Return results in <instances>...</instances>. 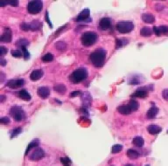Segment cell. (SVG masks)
<instances>
[{
	"label": "cell",
	"mask_w": 168,
	"mask_h": 166,
	"mask_svg": "<svg viewBox=\"0 0 168 166\" xmlns=\"http://www.w3.org/2000/svg\"><path fill=\"white\" fill-rule=\"evenodd\" d=\"M97 39H98V36L95 32H86L81 37V44L85 46H93L97 41Z\"/></svg>",
	"instance_id": "3957f363"
},
{
	"label": "cell",
	"mask_w": 168,
	"mask_h": 166,
	"mask_svg": "<svg viewBox=\"0 0 168 166\" xmlns=\"http://www.w3.org/2000/svg\"><path fill=\"white\" fill-rule=\"evenodd\" d=\"M46 20H47V24H48L49 26H50V28H53L52 23H51V21H50V19H49V17H48V12H47V13H46Z\"/></svg>",
	"instance_id": "b9f144b4"
},
{
	"label": "cell",
	"mask_w": 168,
	"mask_h": 166,
	"mask_svg": "<svg viewBox=\"0 0 168 166\" xmlns=\"http://www.w3.org/2000/svg\"><path fill=\"white\" fill-rule=\"evenodd\" d=\"M152 33H153V31L148 27H144L140 31V35L143 37H150L152 35Z\"/></svg>",
	"instance_id": "d4e9b609"
},
{
	"label": "cell",
	"mask_w": 168,
	"mask_h": 166,
	"mask_svg": "<svg viewBox=\"0 0 168 166\" xmlns=\"http://www.w3.org/2000/svg\"><path fill=\"white\" fill-rule=\"evenodd\" d=\"M39 141L38 139H36V140H33V142H31L29 144H28V146H27V148H26V153H25V156H27L28 153L33 149V148H37L38 146H39Z\"/></svg>",
	"instance_id": "ffe728a7"
},
{
	"label": "cell",
	"mask_w": 168,
	"mask_h": 166,
	"mask_svg": "<svg viewBox=\"0 0 168 166\" xmlns=\"http://www.w3.org/2000/svg\"><path fill=\"white\" fill-rule=\"evenodd\" d=\"M8 52V49L6 47H4V46H0V55H1V58H3Z\"/></svg>",
	"instance_id": "f35d334b"
},
{
	"label": "cell",
	"mask_w": 168,
	"mask_h": 166,
	"mask_svg": "<svg viewBox=\"0 0 168 166\" xmlns=\"http://www.w3.org/2000/svg\"><path fill=\"white\" fill-rule=\"evenodd\" d=\"M148 95V92L144 90L138 89L136 92H134L131 96L132 97H137V98H145Z\"/></svg>",
	"instance_id": "7402d4cb"
},
{
	"label": "cell",
	"mask_w": 168,
	"mask_h": 166,
	"mask_svg": "<svg viewBox=\"0 0 168 166\" xmlns=\"http://www.w3.org/2000/svg\"><path fill=\"white\" fill-rule=\"evenodd\" d=\"M127 156L130 159H137L139 156V153L133 149H129L127 151Z\"/></svg>",
	"instance_id": "4316f807"
},
{
	"label": "cell",
	"mask_w": 168,
	"mask_h": 166,
	"mask_svg": "<svg viewBox=\"0 0 168 166\" xmlns=\"http://www.w3.org/2000/svg\"><path fill=\"white\" fill-rule=\"evenodd\" d=\"M55 48L59 51H65L67 48V45L63 41H58L55 43Z\"/></svg>",
	"instance_id": "f546056e"
},
{
	"label": "cell",
	"mask_w": 168,
	"mask_h": 166,
	"mask_svg": "<svg viewBox=\"0 0 168 166\" xmlns=\"http://www.w3.org/2000/svg\"><path fill=\"white\" fill-rule=\"evenodd\" d=\"M24 84H25V80L23 79H16V80H10L6 83V86L9 87L10 89H19L23 87Z\"/></svg>",
	"instance_id": "9c48e42d"
},
{
	"label": "cell",
	"mask_w": 168,
	"mask_h": 166,
	"mask_svg": "<svg viewBox=\"0 0 168 166\" xmlns=\"http://www.w3.org/2000/svg\"><path fill=\"white\" fill-rule=\"evenodd\" d=\"M0 41L3 43H10L12 41V31L9 28H5L3 34L0 37Z\"/></svg>",
	"instance_id": "30bf717a"
},
{
	"label": "cell",
	"mask_w": 168,
	"mask_h": 166,
	"mask_svg": "<svg viewBox=\"0 0 168 166\" xmlns=\"http://www.w3.org/2000/svg\"><path fill=\"white\" fill-rule=\"evenodd\" d=\"M153 32L157 36H161L162 34L168 33V26H155L153 28Z\"/></svg>",
	"instance_id": "4fadbf2b"
},
{
	"label": "cell",
	"mask_w": 168,
	"mask_h": 166,
	"mask_svg": "<svg viewBox=\"0 0 168 166\" xmlns=\"http://www.w3.org/2000/svg\"><path fill=\"white\" fill-rule=\"evenodd\" d=\"M158 108L155 107V106H152V108H149V110L147 111V113H146V117L148 118V119H153V118H155L156 115H158Z\"/></svg>",
	"instance_id": "e0dca14e"
},
{
	"label": "cell",
	"mask_w": 168,
	"mask_h": 166,
	"mask_svg": "<svg viewBox=\"0 0 168 166\" xmlns=\"http://www.w3.org/2000/svg\"><path fill=\"white\" fill-rule=\"evenodd\" d=\"M21 50L23 51L24 59H25V60H28V59H30V53H29V52L26 50V47H21Z\"/></svg>",
	"instance_id": "ab89813d"
},
{
	"label": "cell",
	"mask_w": 168,
	"mask_h": 166,
	"mask_svg": "<svg viewBox=\"0 0 168 166\" xmlns=\"http://www.w3.org/2000/svg\"><path fill=\"white\" fill-rule=\"evenodd\" d=\"M6 63H7V61L4 59V58H1L0 59V65L2 66H5L6 65Z\"/></svg>",
	"instance_id": "f6af8a7d"
},
{
	"label": "cell",
	"mask_w": 168,
	"mask_h": 166,
	"mask_svg": "<svg viewBox=\"0 0 168 166\" xmlns=\"http://www.w3.org/2000/svg\"><path fill=\"white\" fill-rule=\"evenodd\" d=\"M147 131L151 134V135H158L162 131V128L159 127L158 125L155 124H151L147 127Z\"/></svg>",
	"instance_id": "5bb4252c"
},
{
	"label": "cell",
	"mask_w": 168,
	"mask_h": 166,
	"mask_svg": "<svg viewBox=\"0 0 168 166\" xmlns=\"http://www.w3.org/2000/svg\"><path fill=\"white\" fill-rule=\"evenodd\" d=\"M61 162L62 163V165L64 166H71V160L69 157L65 156V157H61Z\"/></svg>",
	"instance_id": "e575fe53"
},
{
	"label": "cell",
	"mask_w": 168,
	"mask_h": 166,
	"mask_svg": "<svg viewBox=\"0 0 168 166\" xmlns=\"http://www.w3.org/2000/svg\"><path fill=\"white\" fill-rule=\"evenodd\" d=\"M19 97L20 99L24 100V101H26V102H28V101H30V100L32 99L31 94L25 89L21 90V91L19 92Z\"/></svg>",
	"instance_id": "44dd1931"
},
{
	"label": "cell",
	"mask_w": 168,
	"mask_h": 166,
	"mask_svg": "<svg viewBox=\"0 0 168 166\" xmlns=\"http://www.w3.org/2000/svg\"><path fill=\"white\" fill-rule=\"evenodd\" d=\"M20 29L23 30V31H29V30H32L31 29V24H28V23H22L20 25Z\"/></svg>",
	"instance_id": "8d00e7d4"
},
{
	"label": "cell",
	"mask_w": 168,
	"mask_h": 166,
	"mask_svg": "<svg viewBox=\"0 0 168 166\" xmlns=\"http://www.w3.org/2000/svg\"><path fill=\"white\" fill-rule=\"evenodd\" d=\"M111 26V19L110 18H103L99 21V28L102 31H106Z\"/></svg>",
	"instance_id": "8fae6325"
},
{
	"label": "cell",
	"mask_w": 168,
	"mask_h": 166,
	"mask_svg": "<svg viewBox=\"0 0 168 166\" xmlns=\"http://www.w3.org/2000/svg\"><path fill=\"white\" fill-rule=\"evenodd\" d=\"M43 76V71L41 69H36V70H33L31 75H30V79L32 80H39V79H41Z\"/></svg>",
	"instance_id": "9a60e30c"
},
{
	"label": "cell",
	"mask_w": 168,
	"mask_h": 166,
	"mask_svg": "<svg viewBox=\"0 0 168 166\" xmlns=\"http://www.w3.org/2000/svg\"><path fill=\"white\" fill-rule=\"evenodd\" d=\"M21 132H22V128H14V129H13V130L11 131V138L13 139L15 136H17L19 134H20Z\"/></svg>",
	"instance_id": "836d02e7"
},
{
	"label": "cell",
	"mask_w": 168,
	"mask_h": 166,
	"mask_svg": "<svg viewBox=\"0 0 168 166\" xmlns=\"http://www.w3.org/2000/svg\"><path fill=\"white\" fill-rule=\"evenodd\" d=\"M106 55H107V51L103 48H98L96 50L91 52L90 56L91 63L94 65L95 67H102L104 66L106 60Z\"/></svg>",
	"instance_id": "6da1fadb"
},
{
	"label": "cell",
	"mask_w": 168,
	"mask_h": 166,
	"mask_svg": "<svg viewBox=\"0 0 168 166\" xmlns=\"http://www.w3.org/2000/svg\"><path fill=\"white\" fill-rule=\"evenodd\" d=\"M143 80H144V79L139 75H132V76L130 77L129 80H128L129 84L130 85H137V84L142 83Z\"/></svg>",
	"instance_id": "ac0fdd59"
},
{
	"label": "cell",
	"mask_w": 168,
	"mask_h": 166,
	"mask_svg": "<svg viewBox=\"0 0 168 166\" xmlns=\"http://www.w3.org/2000/svg\"><path fill=\"white\" fill-rule=\"evenodd\" d=\"M124 166H134L133 165H130V164H128V165H125Z\"/></svg>",
	"instance_id": "681fc988"
},
{
	"label": "cell",
	"mask_w": 168,
	"mask_h": 166,
	"mask_svg": "<svg viewBox=\"0 0 168 166\" xmlns=\"http://www.w3.org/2000/svg\"><path fill=\"white\" fill-rule=\"evenodd\" d=\"M110 166H114V165H110Z\"/></svg>",
	"instance_id": "816d5d0a"
},
{
	"label": "cell",
	"mask_w": 168,
	"mask_h": 166,
	"mask_svg": "<svg viewBox=\"0 0 168 166\" xmlns=\"http://www.w3.org/2000/svg\"><path fill=\"white\" fill-rule=\"evenodd\" d=\"M75 20L77 21V22H81V21L92 22V18H90V9H84L83 11H81Z\"/></svg>",
	"instance_id": "ba28073f"
},
{
	"label": "cell",
	"mask_w": 168,
	"mask_h": 166,
	"mask_svg": "<svg viewBox=\"0 0 168 166\" xmlns=\"http://www.w3.org/2000/svg\"><path fill=\"white\" fill-rule=\"evenodd\" d=\"M53 89L60 94H64L65 93L67 92V87L63 84H57L53 87Z\"/></svg>",
	"instance_id": "cb8c5ba5"
},
{
	"label": "cell",
	"mask_w": 168,
	"mask_h": 166,
	"mask_svg": "<svg viewBox=\"0 0 168 166\" xmlns=\"http://www.w3.org/2000/svg\"><path fill=\"white\" fill-rule=\"evenodd\" d=\"M89 75L88 70L84 67H81V68H77L75 69L69 77L70 80L72 83L74 84H78L83 80H85Z\"/></svg>",
	"instance_id": "7a4b0ae2"
},
{
	"label": "cell",
	"mask_w": 168,
	"mask_h": 166,
	"mask_svg": "<svg viewBox=\"0 0 168 166\" xmlns=\"http://www.w3.org/2000/svg\"><path fill=\"white\" fill-rule=\"evenodd\" d=\"M7 4L12 5V6H18L19 1L18 0H9V1H7Z\"/></svg>",
	"instance_id": "60d3db41"
},
{
	"label": "cell",
	"mask_w": 168,
	"mask_h": 166,
	"mask_svg": "<svg viewBox=\"0 0 168 166\" xmlns=\"http://www.w3.org/2000/svg\"><path fill=\"white\" fill-rule=\"evenodd\" d=\"M28 45H29V41H28L27 39H25V38H23V39H19V40L16 42V46H19V48H21V47H26Z\"/></svg>",
	"instance_id": "4dcf8cb0"
},
{
	"label": "cell",
	"mask_w": 168,
	"mask_h": 166,
	"mask_svg": "<svg viewBox=\"0 0 168 166\" xmlns=\"http://www.w3.org/2000/svg\"><path fill=\"white\" fill-rule=\"evenodd\" d=\"M4 99H5V96H4V95H1V100H0V102H4Z\"/></svg>",
	"instance_id": "c3c4849f"
},
{
	"label": "cell",
	"mask_w": 168,
	"mask_h": 166,
	"mask_svg": "<svg viewBox=\"0 0 168 166\" xmlns=\"http://www.w3.org/2000/svg\"><path fill=\"white\" fill-rule=\"evenodd\" d=\"M30 24H31V29L33 31H39L42 27V23L38 21V20H34V21H33Z\"/></svg>",
	"instance_id": "83f0119b"
},
{
	"label": "cell",
	"mask_w": 168,
	"mask_h": 166,
	"mask_svg": "<svg viewBox=\"0 0 168 166\" xmlns=\"http://www.w3.org/2000/svg\"><path fill=\"white\" fill-rule=\"evenodd\" d=\"M53 60V56L52 53L50 52H47L46 53L43 57H42V61L43 62H51Z\"/></svg>",
	"instance_id": "1f68e13d"
},
{
	"label": "cell",
	"mask_w": 168,
	"mask_h": 166,
	"mask_svg": "<svg viewBox=\"0 0 168 166\" xmlns=\"http://www.w3.org/2000/svg\"><path fill=\"white\" fill-rule=\"evenodd\" d=\"M128 106L130 107V108L131 109V111H133V112H135V111H137L138 109V103L135 100H130L129 102Z\"/></svg>",
	"instance_id": "f1b7e54d"
},
{
	"label": "cell",
	"mask_w": 168,
	"mask_h": 166,
	"mask_svg": "<svg viewBox=\"0 0 168 166\" xmlns=\"http://www.w3.org/2000/svg\"><path fill=\"white\" fill-rule=\"evenodd\" d=\"M45 155L46 154H45L44 150L39 148V147H37V148H35L33 151V152L29 156V158L32 161H39V160H40L41 158H43L45 156Z\"/></svg>",
	"instance_id": "52a82bcc"
},
{
	"label": "cell",
	"mask_w": 168,
	"mask_h": 166,
	"mask_svg": "<svg viewBox=\"0 0 168 166\" xmlns=\"http://www.w3.org/2000/svg\"><path fill=\"white\" fill-rule=\"evenodd\" d=\"M167 133H168V130H167Z\"/></svg>",
	"instance_id": "f5cc1de1"
},
{
	"label": "cell",
	"mask_w": 168,
	"mask_h": 166,
	"mask_svg": "<svg viewBox=\"0 0 168 166\" xmlns=\"http://www.w3.org/2000/svg\"><path fill=\"white\" fill-rule=\"evenodd\" d=\"M116 109H117V111H118L120 114H122V115H130V114L132 112L128 105H122V106H119V107H117Z\"/></svg>",
	"instance_id": "d6986e66"
},
{
	"label": "cell",
	"mask_w": 168,
	"mask_h": 166,
	"mask_svg": "<svg viewBox=\"0 0 168 166\" xmlns=\"http://www.w3.org/2000/svg\"><path fill=\"white\" fill-rule=\"evenodd\" d=\"M80 94H81L80 91H74L70 94V97H76V96H79Z\"/></svg>",
	"instance_id": "7bdbcfd3"
},
{
	"label": "cell",
	"mask_w": 168,
	"mask_h": 166,
	"mask_svg": "<svg viewBox=\"0 0 168 166\" xmlns=\"http://www.w3.org/2000/svg\"><path fill=\"white\" fill-rule=\"evenodd\" d=\"M142 20L146 24H152L155 21V18L151 13H144L142 14Z\"/></svg>",
	"instance_id": "2e32d148"
},
{
	"label": "cell",
	"mask_w": 168,
	"mask_h": 166,
	"mask_svg": "<svg viewBox=\"0 0 168 166\" xmlns=\"http://www.w3.org/2000/svg\"><path fill=\"white\" fill-rule=\"evenodd\" d=\"M10 115L13 117L16 122H21L26 118V114L23 108L19 106H13L10 110Z\"/></svg>",
	"instance_id": "5b68a950"
},
{
	"label": "cell",
	"mask_w": 168,
	"mask_h": 166,
	"mask_svg": "<svg viewBox=\"0 0 168 166\" xmlns=\"http://www.w3.org/2000/svg\"><path fill=\"white\" fill-rule=\"evenodd\" d=\"M43 8V3L40 0H33L30 1L27 4V12L31 14H37L41 12Z\"/></svg>",
	"instance_id": "277c9868"
},
{
	"label": "cell",
	"mask_w": 168,
	"mask_h": 166,
	"mask_svg": "<svg viewBox=\"0 0 168 166\" xmlns=\"http://www.w3.org/2000/svg\"><path fill=\"white\" fill-rule=\"evenodd\" d=\"M132 143L136 147L141 148V147L144 146V138L141 137V136H135L133 138V140H132Z\"/></svg>",
	"instance_id": "603a6c76"
},
{
	"label": "cell",
	"mask_w": 168,
	"mask_h": 166,
	"mask_svg": "<svg viewBox=\"0 0 168 166\" xmlns=\"http://www.w3.org/2000/svg\"><path fill=\"white\" fill-rule=\"evenodd\" d=\"M0 75H0V76H1V80H0V81H1V82H3V80H4V74H3L2 72L0 73Z\"/></svg>",
	"instance_id": "7dc6e473"
},
{
	"label": "cell",
	"mask_w": 168,
	"mask_h": 166,
	"mask_svg": "<svg viewBox=\"0 0 168 166\" xmlns=\"http://www.w3.org/2000/svg\"><path fill=\"white\" fill-rule=\"evenodd\" d=\"M10 122H11V120H10L9 117L4 116V117H2V118L0 119V123H1V124H9Z\"/></svg>",
	"instance_id": "74e56055"
},
{
	"label": "cell",
	"mask_w": 168,
	"mask_h": 166,
	"mask_svg": "<svg viewBox=\"0 0 168 166\" xmlns=\"http://www.w3.org/2000/svg\"><path fill=\"white\" fill-rule=\"evenodd\" d=\"M12 55L14 58H21L22 56H24L23 52H21L20 50H13L12 51Z\"/></svg>",
	"instance_id": "d590c367"
},
{
	"label": "cell",
	"mask_w": 168,
	"mask_h": 166,
	"mask_svg": "<svg viewBox=\"0 0 168 166\" xmlns=\"http://www.w3.org/2000/svg\"><path fill=\"white\" fill-rule=\"evenodd\" d=\"M37 94L42 99H47L50 94V89L47 87H40L38 89Z\"/></svg>",
	"instance_id": "7c38bea8"
},
{
	"label": "cell",
	"mask_w": 168,
	"mask_h": 166,
	"mask_svg": "<svg viewBox=\"0 0 168 166\" xmlns=\"http://www.w3.org/2000/svg\"><path fill=\"white\" fill-rule=\"evenodd\" d=\"M122 150H123V145H121V144H116V145H114V146L111 148V153H118V152H120Z\"/></svg>",
	"instance_id": "d6a6232c"
},
{
	"label": "cell",
	"mask_w": 168,
	"mask_h": 166,
	"mask_svg": "<svg viewBox=\"0 0 168 166\" xmlns=\"http://www.w3.org/2000/svg\"><path fill=\"white\" fill-rule=\"evenodd\" d=\"M116 28L120 33H129L134 29V24L130 21H121L116 24Z\"/></svg>",
	"instance_id": "8992f818"
},
{
	"label": "cell",
	"mask_w": 168,
	"mask_h": 166,
	"mask_svg": "<svg viewBox=\"0 0 168 166\" xmlns=\"http://www.w3.org/2000/svg\"><path fill=\"white\" fill-rule=\"evenodd\" d=\"M145 166H150V165H145Z\"/></svg>",
	"instance_id": "f907efd6"
},
{
	"label": "cell",
	"mask_w": 168,
	"mask_h": 166,
	"mask_svg": "<svg viewBox=\"0 0 168 166\" xmlns=\"http://www.w3.org/2000/svg\"><path fill=\"white\" fill-rule=\"evenodd\" d=\"M7 4H7V1H0V6L4 7V6L7 5Z\"/></svg>",
	"instance_id": "bcb514c9"
},
{
	"label": "cell",
	"mask_w": 168,
	"mask_h": 166,
	"mask_svg": "<svg viewBox=\"0 0 168 166\" xmlns=\"http://www.w3.org/2000/svg\"><path fill=\"white\" fill-rule=\"evenodd\" d=\"M129 40L126 38H116V49L123 47L124 45L128 44Z\"/></svg>",
	"instance_id": "484cf974"
},
{
	"label": "cell",
	"mask_w": 168,
	"mask_h": 166,
	"mask_svg": "<svg viewBox=\"0 0 168 166\" xmlns=\"http://www.w3.org/2000/svg\"><path fill=\"white\" fill-rule=\"evenodd\" d=\"M162 94H163L164 99H165V100H167V101H168V89L164 90V91H163V93H162Z\"/></svg>",
	"instance_id": "ee69618b"
}]
</instances>
